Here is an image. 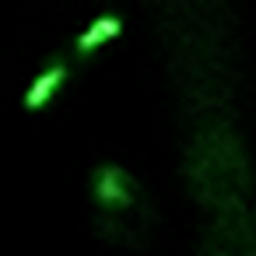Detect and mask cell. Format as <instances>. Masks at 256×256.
Here are the masks:
<instances>
[{
    "mask_svg": "<svg viewBox=\"0 0 256 256\" xmlns=\"http://www.w3.org/2000/svg\"><path fill=\"white\" fill-rule=\"evenodd\" d=\"M92 200L106 210H126L137 204V182L120 165H98L92 172Z\"/></svg>",
    "mask_w": 256,
    "mask_h": 256,
    "instance_id": "1",
    "label": "cell"
},
{
    "mask_svg": "<svg viewBox=\"0 0 256 256\" xmlns=\"http://www.w3.org/2000/svg\"><path fill=\"white\" fill-rule=\"evenodd\" d=\"M120 32H123V18H120V14H102V18H95V22L78 36L74 50H78V56H88V53H95L102 42L116 39Z\"/></svg>",
    "mask_w": 256,
    "mask_h": 256,
    "instance_id": "2",
    "label": "cell"
},
{
    "mask_svg": "<svg viewBox=\"0 0 256 256\" xmlns=\"http://www.w3.org/2000/svg\"><path fill=\"white\" fill-rule=\"evenodd\" d=\"M64 81H67V64H60V60H56V64H50V67H46V70L28 84V92H25V109H28V112L42 109V106H46V98H50Z\"/></svg>",
    "mask_w": 256,
    "mask_h": 256,
    "instance_id": "3",
    "label": "cell"
}]
</instances>
